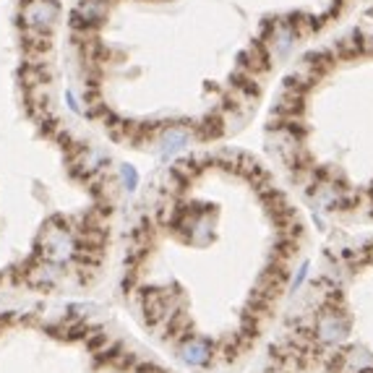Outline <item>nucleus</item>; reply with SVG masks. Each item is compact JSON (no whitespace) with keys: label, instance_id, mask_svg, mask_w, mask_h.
Here are the masks:
<instances>
[{"label":"nucleus","instance_id":"obj_1","mask_svg":"<svg viewBox=\"0 0 373 373\" xmlns=\"http://www.w3.org/2000/svg\"><path fill=\"white\" fill-rule=\"evenodd\" d=\"M37 256L47 258V261H55L60 266L76 261L79 237H76V230L71 225V219H66L63 214L50 217L45 227L40 230V237H37Z\"/></svg>","mask_w":373,"mask_h":373},{"label":"nucleus","instance_id":"obj_2","mask_svg":"<svg viewBox=\"0 0 373 373\" xmlns=\"http://www.w3.org/2000/svg\"><path fill=\"white\" fill-rule=\"evenodd\" d=\"M60 16L58 0H27L21 6V27L31 31L52 34Z\"/></svg>","mask_w":373,"mask_h":373},{"label":"nucleus","instance_id":"obj_3","mask_svg":"<svg viewBox=\"0 0 373 373\" xmlns=\"http://www.w3.org/2000/svg\"><path fill=\"white\" fill-rule=\"evenodd\" d=\"M175 353L180 358V363L191 365V368H209L217 360V342L212 337L193 334L183 342H177Z\"/></svg>","mask_w":373,"mask_h":373},{"label":"nucleus","instance_id":"obj_4","mask_svg":"<svg viewBox=\"0 0 373 373\" xmlns=\"http://www.w3.org/2000/svg\"><path fill=\"white\" fill-rule=\"evenodd\" d=\"M118 186L128 193H133L138 188V173L133 165H120L118 167Z\"/></svg>","mask_w":373,"mask_h":373},{"label":"nucleus","instance_id":"obj_5","mask_svg":"<svg viewBox=\"0 0 373 373\" xmlns=\"http://www.w3.org/2000/svg\"><path fill=\"white\" fill-rule=\"evenodd\" d=\"M66 102H68L71 112H76V115H84V108H81V102H79V97H76V92H73V89H68V92H66Z\"/></svg>","mask_w":373,"mask_h":373},{"label":"nucleus","instance_id":"obj_6","mask_svg":"<svg viewBox=\"0 0 373 373\" xmlns=\"http://www.w3.org/2000/svg\"><path fill=\"white\" fill-rule=\"evenodd\" d=\"M3 321H6V319H3V316H0V326H3Z\"/></svg>","mask_w":373,"mask_h":373}]
</instances>
